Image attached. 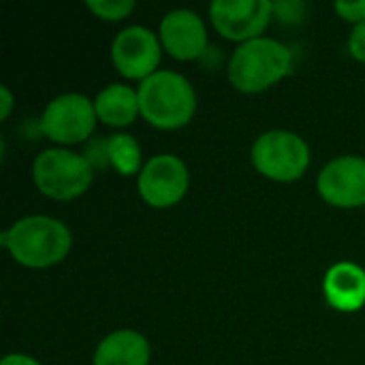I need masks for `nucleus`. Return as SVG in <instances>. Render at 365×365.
<instances>
[{
  "instance_id": "nucleus-6",
  "label": "nucleus",
  "mask_w": 365,
  "mask_h": 365,
  "mask_svg": "<svg viewBox=\"0 0 365 365\" xmlns=\"http://www.w3.org/2000/svg\"><path fill=\"white\" fill-rule=\"evenodd\" d=\"M96 120L94 103L88 96L62 94L45 107L41 115V133L60 145H75L90 139Z\"/></svg>"
},
{
  "instance_id": "nucleus-12",
  "label": "nucleus",
  "mask_w": 365,
  "mask_h": 365,
  "mask_svg": "<svg viewBox=\"0 0 365 365\" xmlns=\"http://www.w3.org/2000/svg\"><path fill=\"white\" fill-rule=\"evenodd\" d=\"M325 299L340 312H357L365 306V272L355 263H338L325 274Z\"/></svg>"
},
{
  "instance_id": "nucleus-4",
  "label": "nucleus",
  "mask_w": 365,
  "mask_h": 365,
  "mask_svg": "<svg viewBox=\"0 0 365 365\" xmlns=\"http://www.w3.org/2000/svg\"><path fill=\"white\" fill-rule=\"evenodd\" d=\"M32 180L45 197L53 201H71L81 197L92 186L94 169L86 156L62 148H51L34 158Z\"/></svg>"
},
{
  "instance_id": "nucleus-7",
  "label": "nucleus",
  "mask_w": 365,
  "mask_h": 365,
  "mask_svg": "<svg viewBox=\"0 0 365 365\" xmlns=\"http://www.w3.org/2000/svg\"><path fill=\"white\" fill-rule=\"evenodd\" d=\"M188 184V169L184 160L173 154H158L150 158L139 173V195L156 210L178 205L186 197Z\"/></svg>"
},
{
  "instance_id": "nucleus-10",
  "label": "nucleus",
  "mask_w": 365,
  "mask_h": 365,
  "mask_svg": "<svg viewBox=\"0 0 365 365\" xmlns=\"http://www.w3.org/2000/svg\"><path fill=\"white\" fill-rule=\"evenodd\" d=\"M319 195L334 207L365 205V160L359 156H340L325 165L317 180Z\"/></svg>"
},
{
  "instance_id": "nucleus-5",
  "label": "nucleus",
  "mask_w": 365,
  "mask_h": 365,
  "mask_svg": "<svg viewBox=\"0 0 365 365\" xmlns=\"http://www.w3.org/2000/svg\"><path fill=\"white\" fill-rule=\"evenodd\" d=\"M255 169L274 182H295L310 167L308 143L289 130L263 133L250 152Z\"/></svg>"
},
{
  "instance_id": "nucleus-19",
  "label": "nucleus",
  "mask_w": 365,
  "mask_h": 365,
  "mask_svg": "<svg viewBox=\"0 0 365 365\" xmlns=\"http://www.w3.org/2000/svg\"><path fill=\"white\" fill-rule=\"evenodd\" d=\"M349 49H351V56L355 60L365 64V24H359L353 28L351 38H349Z\"/></svg>"
},
{
  "instance_id": "nucleus-20",
  "label": "nucleus",
  "mask_w": 365,
  "mask_h": 365,
  "mask_svg": "<svg viewBox=\"0 0 365 365\" xmlns=\"http://www.w3.org/2000/svg\"><path fill=\"white\" fill-rule=\"evenodd\" d=\"M0 96H2V103H0V118L6 120L11 115V109H13V94L9 92L6 86H0Z\"/></svg>"
},
{
  "instance_id": "nucleus-11",
  "label": "nucleus",
  "mask_w": 365,
  "mask_h": 365,
  "mask_svg": "<svg viewBox=\"0 0 365 365\" xmlns=\"http://www.w3.org/2000/svg\"><path fill=\"white\" fill-rule=\"evenodd\" d=\"M160 43L175 60H195L207 47L205 24L195 11H171L160 21Z\"/></svg>"
},
{
  "instance_id": "nucleus-9",
  "label": "nucleus",
  "mask_w": 365,
  "mask_h": 365,
  "mask_svg": "<svg viewBox=\"0 0 365 365\" xmlns=\"http://www.w3.org/2000/svg\"><path fill=\"white\" fill-rule=\"evenodd\" d=\"M111 60L122 77L145 81L158 73L156 68L160 64V43L156 34L143 26L124 28L113 38Z\"/></svg>"
},
{
  "instance_id": "nucleus-2",
  "label": "nucleus",
  "mask_w": 365,
  "mask_h": 365,
  "mask_svg": "<svg viewBox=\"0 0 365 365\" xmlns=\"http://www.w3.org/2000/svg\"><path fill=\"white\" fill-rule=\"evenodd\" d=\"M137 96L143 120L160 130L186 126L197 109V96L190 81L173 71H158L141 81Z\"/></svg>"
},
{
  "instance_id": "nucleus-13",
  "label": "nucleus",
  "mask_w": 365,
  "mask_h": 365,
  "mask_svg": "<svg viewBox=\"0 0 365 365\" xmlns=\"http://www.w3.org/2000/svg\"><path fill=\"white\" fill-rule=\"evenodd\" d=\"M150 364V344L148 340L133 331L122 329L107 336L96 353L94 365H148Z\"/></svg>"
},
{
  "instance_id": "nucleus-14",
  "label": "nucleus",
  "mask_w": 365,
  "mask_h": 365,
  "mask_svg": "<svg viewBox=\"0 0 365 365\" xmlns=\"http://www.w3.org/2000/svg\"><path fill=\"white\" fill-rule=\"evenodd\" d=\"M96 118L107 126H128L137 120L139 111V96L137 90L124 83L107 86L94 101Z\"/></svg>"
},
{
  "instance_id": "nucleus-16",
  "label": "nucleus",
  "mask_w": 365,
  "mask_h": 365,
  "mask_svg": "<svg viewBox=\"0 0 365 365\" xmlns=\"http://www.w3.org/2000/svg\"><path fill=\"white\" fill-rule=\"evenodd\" d=\"M86 6L101 19L107 21H120L128 17L135 9L133 0H88Z\"/></svg>"
},
{
  "instance_id": "nucleus-17",
  "label": "nucleus",
  "mask_w": 365,
  "mask_h": 365,
  "mask_svg": "<svg viewBox=\"0 0 365 365\" xmlns=\"http://www.w3.org/2000/svg\"><path fill=\"white\" fill-rule=\"evenodd\" d=\"M107 141L109 139H94L88 143L83 156L86 160L92 165V169H105V167H111L109 163V148H107Z\"/></svg>"
},
{
  "instance_id": "nucleus-21",
  "label": "nucleus",
  "mask_w": 365,
  "mask_h": 365,
  "mask_svg": "<svg viewBox=\"0 0 365 365\" xmlns=\"http://www.w3.org/2000/svg\"><path fill=\"white\" fill-rule=\"evenodd\" d=\"M0 365H41L34 357H28V355H21V353H13V355H6Z\"/></svg>"
},
{
  "instance_id": "nucleus-15",
  "label": "nucleus",
  "mask_w": 365,
  "mask_h": 365,
  "mask_svg": "<svg viewBox=\"0 0 365 365\" xmlns=\"http://www.w3.org/2000/svg\"><path fill=\"white\" fill-rule=\"evenodd\" d=\"M109 148V163L120 175H135L141 173V148L135 137L130 135H111L107 141Z\"/></svg>"
},
{
  "instance_id": "nucleus-18",
  "label": "nucleus",
  "mask_w": 365,
  "mask_h": 365,
  "mask_svg": "<svg viewBox=\"0 0 365 365\" xmlns=\"http://www.w3.org/2000/svg\"><path fill=\"white\" fill-rule=\"evenodd\" d=\"M336 13L342 19L355 24V26L365 24V0H359V2H336Z\"/></svg>"
},
{
  "instance_id": "nucleus-1",
  "label": "nucleus",
  "mask_w": 365,
  "mask_h": 365,
  "mask_svg": "<svg viewBox=\"0 0 365 365\" xmlns=\"http://www.w3.org/2000/svg\"><path fill=\"white\" fill-rule=\"evenodd\" d=\"M11 257L32 269H45L68 257L73 235L68 227L49 216H26L0 237Z\"/></svg>"
},
{
  "instance_id": "nucleus-3",
  "label": "nucleus",
  "mask_w": 365,
  "mask_h": 365,
  "mask_svg": "<svg viewBox=\"0 0 365 365\" xmlns=\"http://www.w3.org/2000/svg\"><path fill=\"white\" fill-rule=\"evenodd\" d=\"M291 49L267 36L242 43L229 62L231 83L246 94H257L276 86L287 75H291Z\"/></svg>"
},
{
  "instance_id": "nucleus-8",
  "label": "nucleus",
  "mask_w": 365,
  "mask_h": 365,
  "mask_svg": "<svg viewBox=\"0 0 365 365\" xmlns=\"http://www.w3.org/2000/svg\"><path fill=\"white\" fill-rule=\"evenodd\" d=\"M272 13L274 4L269 0H216L210 6V17L218 34L240 45L261 38Z\"/></svg>"
}]
</instances>
